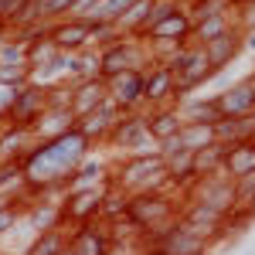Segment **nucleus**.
<instances>
[{
    "instance_id": "f257e3e1",
    "label": "nucleus",
    "mask_w": 255,
    "mask_h": 255,
    "mask_svg": "<svg viewBox=\"0 0 255 255\" xmlns=\"http://www.w3.org/2000/svg\"><path fill=\"white\" fill-rule=\"evenodd\" d=\"M92 143L79 129H68L55 139H38L31 153L20 160V170L34 197H48L51 191H65V184L79 170L82 160H89Z\"/></svg>"
},
{
    "instance_id": "f03ea898",
    "label": "nucleus",
    "mask_w": 255,
    "mask_h": 255,
    "mask_svg": "<svg viewBox=\"0 0 255 255\" xmlns=\"http://www.w3.org/2000/svg\"><path fill=\"white\" fill-rule=\"evenodd\" d=\"M119 191L126 194H143V191H160L167 184V163L160 157V150L150 153H129V157L119 163L116 177H113Z\"/></svg>"
},
{
    "instance_id": "7ed1b4c3",
    "label": "nucleus",
    "mask_w": 255,
    "mask_h": 255,
    "mask_svg": "<svg viewBox=\"0 0 255 255\" xmlns=\"http://www.w3.org/2000/svg\"><path fill=\"white\" fill-rule=\"evenodd\" d=\"M150 65H153V58H150L146 41L126 34L123 41L99 51V79L113 82L116 75H126V72H146Z\"/></svg>"
},
{
    "instance_id": "20e7f679",
    "label": "nucleus",
    "mask_w": 255,
    "mask_h": 255,
    "mask_svg": "<svg viewBox=\"0 0 255 255\" xmlns=\"http://www.w3.org/2000/svg\"><path fill=\"white\" fill-rule=\"evenodd\" d=\"M180 218L177 204L163 191H143V194H129V221L139 228V235H150L163 225H170Z\"/></svg>"
},
{
    "instance_id": "39448f33",
    "label": "nucleus",
    "mask_w": 255,
    "mask_h": 255,
    "mask_svg": "<svg viewBox=\"0 0 255 255\" xmlns=\"http://www.w3.org/2000/svg\"><path fill=\"white\" fill-rule=\"evenodd\" d=\"M44 109H48V89L38 85V82H31V85H20V89L10 92V102H7V109H3L0 123L34 129V123L44 116Z\"/></svg>"
},
{
    "instance_id": "423d86ee",
    "label": "nucleus",
    "mask_w": 255,
    "mask_h": 255,
    "mask_svg": "<svg viewBox=\"0 0 255 255\" xmlns=\"http://www.w3.org/2000/svg\"><path fill=\"white\" fill-rule=\"evenodd\" d=\"M191 201L194 204H204L218 211L221 218H228L238 208V197H235V180H228L225 174H211V177H201L191 184Z\"/></svg>"
},
{
    "instance_id": "0eeeda50",
    "label": "nucleus",
    "mask_w": 255,
    "mask_h": 255,
    "mask_svg": "<svg viewBox=\"0 0 255 255\" xmlns=\"http://www.w3.org/2000/svg\"><path fill=\"white\" fill-rule=\"evenodd\" d=\"M113 191V177L106 180V184H99V187H89V191H72V194L61 197V211H65V225H89L92 218H99L102 211V201L106 194Z\"/></svg>"
},
{
    "instance_id": "6e6552de",
    "label": "nucleus",
    "mask_w": 255,
    "mask_h": 255,
    "mask_svg": "<svg viewBox=\"0 0 255 255\" xmlns=\"http://www.w3.org/2000/svg\"><path fill=\"white\" fill-rule=\"evenodd\" d=\"M177 72L153 61L146 68V79H143V106L146 109H160V106H177Z\"/></svg>"
},
{
    "instance_id": "1a4fd4ad",
    "label": "nucleus",
    "mask_w": 255,
    "mask_h": 255,
    "mask_svg": "<svg viewBox=\"0 0 255 255\" xmlns=\"http://www.w3.org/2000/svg\"><path fill=\"white\" fill-rule=\"evenodd\" d=\"M191 31H194V17L187 14V3H180L170 17H163L157 27H150L143 34V41L146 44H170V48H177V44H191Z\"/></svg>"
},
{
    "instance_id": "9d476101",
    "label": "nucleus",
    "mask_w": 255,
    "mask_h": 255,
    "mask_svg": "<svg viewBox=\"0 0 255 255\" xmlns=\"http://www.w3.org/2000/svg\"><path fill=\"white\" fill-rule=\"evenodd\" d=\"M109 143L116 150H126V153H146V146H153V136L146 129V113H126L116 123Z\"/></svg>"
},
{
    "instance_id": "9b49d317",
    "label": "nucleus",
    "mask_w": 255,
    "mask_h": 255,
    "mask_svg": "<svg viewBox=\"0 0 255 255\" xmlns=\"http://www.w3.org/2000/svg\"><path fill=\"white\" fill-rule=\"evenodd\" d=\"M123 116H126V113L119 109L116 102H113V99H106L96 113H89V116L75 119V129H79V133L89 139L92 146H96V143H109V136H113V129H116V123H119Z\"/></svg>"
},
{
    "instance_id": "f8f14e48",
    "label": "nucleus",
    "mask_w": 255,
    "mask_h": 255,
    "mask_svg": "<svg viewBox=\"0 0 255 255\" xmlns=\"http://www.w3.org/2000/svg\"><path fill=\"white\" fill-rule=\"evenodd\" d=\"M51 41L61 55H79L85 48H92V20L82 17H61L51 24Z\"/></svg>"
},
{
    "instance_id": "ddd939ff",
    "label": "nucleus",
    "mask_w": 255,
    "mask_h": 255,
    "mask_svg": "<svg viewBox=\"0 0 255 255\" xmlns=\"http://www.w3.org/2000/svg\"><path fill=\"white\" fill-rule=\"evenodd\" d=\"M218 106H221V119H242L255 109V79H242L228 85L225 92H215Z\"/></svg>"
},
{
    "instance_id": "4468645a",
    "label": "nucleus",
    "mask_w": 255,
    "mask_h": 255,
    "mask_svg": "<svg viewBox=\"0 0 255 255\" xmlns=\"http://www.w3.org/2000/svg\"><path fill=\"white\" fill-rule=\"evenodd\" d=\"M109 245H113V238L99 221L75 225V232H68V252L72 255H106Z\"/></svg>"
},
{
    "instance_id": "2eb2a0df",
    "label": "nucleus",
    "mask_w": 255,
    "mask_h": 255,
    "mask_svg": "<svg viewBox=\"0 0 255 255\" xmlns=\"http://www.w3.org/2000/svg\"><path fill=\"white\" fill-rule=\"evenodd\" d=\"M143 79H146V72H126V75H116L109 82V99L123 113H139L143 109Z\"/></svg>"
},
{
    "instance_id": "dca6fc26",
    "label": "nucleus",
    "mask_w": 255,
    "mask_h": 255,
    "mask_svg": "<svg viewBox=\"0 0 255 255\" xmlns=\"http://www.w3.org/2000/svg\"><path fill=\"white\" fill-rule=\"evenodd\" d=\"M106 99H109V82H106V79H99V75H96V79L72 82V113H75V119L96 113Z\"/></svg>"
},
{
    "instance_id": "f3484780",
    "label": "nucleus",
    "mask_w": 255,
    "mask_h": 255,
    "mask_svg": "<svg viewBox=\"0 0 255 255\" xmlns=\"http://www.w3.org/2000/svg\"><path fill=\"white\" fill-rule=\"evenodd\" d=\"M31 146H34V129L0 123V160L3 163H20L31 153Z\"/></svg>"
},
{
    "instance_id": "a211bd4d",
    "label": "nucleus",
    "mask_w": 255,
    "mask_h": 255,
    "mask_svg": "<svg viewBox=\"0 0 255 255\" xmlns=\"http://www.w3.org/2000/svg\"><path fill=\"white\" fill-rule=\"evenodd\" d=\"M232 31H242L238 27V10L232 14H218V17H204V20H194V31H191V44H211V41L225 38Z\"/></svg>"
},
{
    "instance_id": "6ab92c4d",
    "label": "nucleus",
    "mask_w": 255,
    "mask_h": 255,
    "mask_svg": "<svg viewBox=\"0 0 255 255\" xmlns=\"http://www.w3.org/2000/svg\"><path fill=\"white\" fill-rule=\"evenodd\" d=\"M221 174L228 177V180L255 174V143L252 139H242V143L225 146V167H221Z\"/></svg>"
},
{
    "instance_id": "aec40b11",
    "label": "nucleus",
    "mask_w": 255,
    "mask_h": 255,
    "mask_svg": "<svg viewBox=\"0 0 255 255\" xmlns=\"http://www.w3.org/2000/svg\"><path fill=\"white\" fill-rule=\"evenodd\" d=\"M146 129L153 143H163L167 136H174L184 129V119L177 113V106H160V109H146Z\"/></svg>"
},
{
    "instance_id": "412c9836",
    "label": "nucleus",
    "mask_w": 255,
    "mask_h": 255,
    "mask_svg": "<svg viewBox=\"0 0 255 255\" xmlns=\"http://www.w3.org/2000/svg\"><path fill=\"white\" fill-rule=\"evenodd\" d=\"M177 113H180L184 123H218L221 119V106H218L215 96H208V99L187 96L177 102Z\"/></svg>"
},
{
    "instance_id": "4be33fe9",
    "label": "nucleus",
    "mask_w": 255,
    "mask_h": 255,
    "mask_svg": "<svg viewBox=\"0 0 255 255\" xmlns=\"http://www.w3.org/2000/svg\"><path fill=\"white\" fill-rule=\"evenodd\" d=\"M68 129H75V113L72 109H44V116L34 123V139H55Z\"/></svg>"
},
{
    "instance_id": "5701e85b",
    "label": "nucleus",
    "mask_w": 255,
    "mask_h": 255,
    "mask_svg": "<svg viewBox=\"0 0 255 255\" xmlns=\"http://www.w3.org/2000/svg\"><path fill=\"white\" fill-rule=\"evenodd\" d=\"M109 180V174H106V163L96 157L82 160L79 170L72 174V180L65 184V194H72V191H89V187H99V184H106Z\"/></svg>"
},
{
    "instance_id": "b1692460",
    "label": "nucleus",
    "mask_w": 255,
    "mask_h": 255,
    "mask_svg": "<svg viewBox=\"0 0 255 255\" xmlns=\"http://www.w3.org/2000/svg\"><path fill=\"white\" fill-rule=\"evenodd\" d=\"M204 51H208V58H211V65H215L218 72H225V68L238 58V51H245V48H242V31H232V34H225V38L204 44Z\"/></svg>"
},
{
    "instance_id": "393cba45",
    "label": "nucleus",
    "mask_w": 255,
    "mask_h": 255,
    "mask_svg": "<svg viewBox=\"0 0 255 255\" xmlns=\"http://www.w3.org/2000/svg\"><path fill=\"white\" fill-rule=\"evenodd\" d=\"M163 163H167V184H174V187H191V184L197 180L194 153H191V150L174 153V157H167Z\"/></svg>"
},
{
    "instance_id": "a878e982",
    "label": "nucleus",
    "mask_w": 255,
    "mask_h": 255,
    "mask_svg": "<svg viewBox=\"0 0 255 255\" xmlns=\"http://www.w3.org/2000/svg\"><path fill=\"white\" fill-rule=\"evenodd\" d=\"M65 249H68V228H51V232H38L31 238L24 255H61Z\"/></svg>"
},
{
    "instance_id": "bb28decb",
    "label": "nucleus",
    "mask_w": 255,
    "mask_h": 255,
    "mask_svg": "<svg viewBox=\"0 0 255 255\" xmlns=\"http://www.w3.org/2000/svg\"><path fill=\"white\" fill-rule=\"evenodd\" d=\"M180 136H184V146H187L191 153H197V150H204V146H211V143H218L215 123H184Z\"/></svg>"
},
{
    "instance_id": "cd10ccee",
    "label": "nucleus",
    "mask_w": 255,
    "mask_h": 255,
    "mask_svg": "<svg viewBox=\"0 0 255 255\" xmlns=\"http://www.w3.org/2000/svg\"><path fill=\"white\" fill-rule=\"evenodd\" d=\"M96 75H99V48H85V51L68 58V82L96 79Z\"/></svg>"
},
{
    "instance_id": "c85d7f7f",
    "label": "nucleus",
    "mask_w": 255,
    "mask_h": 255,
    "mask_svg": "<svg viewBox=\"0 0 255 255\" xmlns=\"http://www.w3.org/2000/svg\"><path fill=\"white\" fill-rule=\"evenodd\" d=\"M225 167V143H211L204 150L194 153V170H197V180L201 177H211V174H221Z\"/></svg>"
},
{
    "instance_id": "c756f323",
    "label": "nucleus",
    "mask_w": 255,
    "mask_h": 255,
    "mask_svg": "<svg viewBox=\"0 0 255 255\" xmlns=\"http://www.w3.org/2000/svg\"><path fill=\"white\" fill-rule=\"evenodd\" d=\"M153 3H157V0H136V3H133V7H129V10L116 20L119 31H123V34L139 38V31L146 27V17H150V10H153Z\"/></svg>"
},
{
    "instance_id": "7c9ffc66",
    "label": "nucleus",
    "mask_w": 255,
    "mask_h": 255,
    "mask_svg": "<svg viewBox=\"0 0 255 255\" xmlns=\"http://www.w3.org/2000/svg\"><path fill=\"white\" fill-rule=\"evenodd\" d=\"M58 55H61V51L55 48L51 34H41V38H34V41H31V48H27V65H31V72H38V68H44V65H51Z\"/></svg>"
},
{
    "instance_id": "2f4dec72",
    "label": "nucleus",
    "mask_w": 255,
    "mask_h": 255,
    "mask_svg": "<svg viewBox=\"0 0 255 255\" xmlns=\"http://www.w3.org/2000/svg\"><path fill=\"white\" fill-rule=\"evenodd\" d=\"M215 133H218V143H225V146H232V143H242V139L252 136V126H249V119H218L215 123Z\"/></svg>"
},
{
    "instance_id": "473e14b6",
    "label": "nucleus",
    "mask_w": 255,
    "mask_h": 255,
    "mask_svg": "<svg viewBox=\"0 0 255 255\" xmlns=\"http://www.w3.org/2000/svg\"><path fill=\"white\" fill-rule=\"evenodd\" d=\"M27 48H31V41L20 31H14V38L0 44V65H27Z\"/></svg>"
},
{
    "instance_id": "72a5a7b5",
    "label": "nucleus",
    "mask_w": 255,
    "mask_h": 255,
    "mask_svg": "<svg viewBox=\"0 0 255 255\" xmlns=\"http://www.w3.org/2000/svg\"><path fill=\"white\" fill-rule=\"evenodd\" d=\"M184 3H187V14L194 20L218 17V14H232V10H235L228 0H184Z\"/></svg>"
},
{
    "instance_id": "f704fd0d",
    "label": "nucleus",
    "mask_w": 255,
    "mask_h": 255,
    "mask_svg": "<svg viewBox=\"0 0 255 255\" xmlns=\"http://www.w3.org/2000/svg\"><path fill=\"white\" fill-rule=\"evenodd\" d=\"M126 34L119 31L116 20H102V24H92V48H109V44H116V41H123Z\"/></svg>"
},
{
    "instance_id": "c9c22d12",
    "label": "nucleus",
    "mask_w": 255,
    "mask_h": 255,
    "mask_svg": "<svg viewBox=\"0 0 255 255\" xmlns=\"http://www.w3.org/2000/svg\"><path fill=\"white\" fill-rule=\"evenodd\" d=\"M136 0H99L96 14H92V24H102V20H119Z\"/></svg>"
},
{
    "instance_id": "e433bc0d",
    "label": "nucleus",
    "mask_w": 255,
    "mask_h": 255,
    "mask_svg": "<svg viewBox=\"0 0 255 255\" xmlns=\"http://www.w3.org/2000/svg\"><path fill=\"white\" fill-rule=\"evenodd\" d=\"M0 85L3 89L31 85V65H0Z\"/></svg>"
},
{
    "instance_id": "4c0bfd02",
    "label": "nucleus",
    "mask_w": 255,
    "mask_h": 255,
    "mask_svg": "<svg viewBox=\"0 0 255 255\" xmlns=\"http://www.w3.org/2000/svg\"><path fill=\"white\" fill-rule=\"evenodd\" d=\"M31 208V201H10V204H0V238L10 235L20 221V211Z\"/></svg>"
},
{
    "instance_id": "58836bf2",
    "label": "nucleus",
    "mask_w": 255,
    "mask_h": 255,
    "mask_svg": "<svg viewBox=\"0 0 255 255\" xmlns=\"http://www.w3.org/2000/svg\"><path fill=\"white\" fill-rule=\"evenodd\" d=\"M41 3V14H44V20H61V17H68L72 10H75V3L79 0H38Z\"/></svg>"
},
{
    "instance_id": "ea45409f",
    "label": "nucleus",
    "mask_w": 255,
    "mask_h": 255,
    "mask_svg": "<svg viewBox=\"0 0 255 255\" xmlns=\"http://www.w3.org/2000/svg\"><path fill=\"white\" fill-rule=\"evenodd\" d=\"M235 197H238V208L255 211V174H245L235 180Z\"/></svg>"
},
{
    "instance_id": "a19ab883",
    "label": "nucleus",
    "mask_w": 255,
    "mask_h": 255,
    "mask_svg": "<svg viewBox=\"0 0 255 255\" xmlns=\"http://www.w3.org/2000/svg\"><path fill=\"white\" fill-rule=\"evenodd\" d=\"M157 150H160V157L167 160V157H174V153H184L187 146H184V136H180V133H174V136H167L163 143H157Z\"/></svg>"
},
{
    "instance_id": "79ce46f5",
    "label": "nucleus",
    "mask_w": 255,
    "mask_h": 255,
    "mask_svg": "<svg viewBox=\"0 0 255 255\" xmlns=\"http://www.w3.org/2000/svg\"><path fill=\"white\" fill-rule=\"evenodd\" d=\"M106 255H136V249H133L129 242H113V245H109V252H106Z\"/></svg>"
},
{
    "instance_id": "37998d69",
    "label": "nucleus",
    "mask_w": 255,
    "mask_h": 255,
    "mask_svg": "<svg viewBox=\"0 0 255 255\" xmlns=\"http://www.w3.org/2000/svg\"><path fill=\"white\" fill-rule=\"evenodd\" d=\"M242 48L255 51V27H252V31H242Z\"/></svg>"
},
{
    "instance_id": "c03bdc74",
    "label": "nucleus",
    "mask_w": 255,
    "mask_h": 255,
    "mask_svg": "<svg viewBox=\"0 0 255 255\" xmlns=\"http://www.w3.org/2000/svg\"><path fill=\"white\" fill-rule=\"evenodd\" d=\"M3 41H7V24L0 20V44H3Z\"/></svg>"
},
{
    "instance_id": "a18cd8bd",
    "label": "nucleus",
    "mask_w": 255,
    "mask_h": 255,
    "mask_svg": "<svg viewBox=\"0 0 255 255\" xmlns=\"http://www.w3.org/2000/svg\"><path fill=\"white\" fill-rule=\"evenodd\" d=\"M146 255H163V252H160L157 245H150V252H146Z\"/></svg>"
},
{
    "instance_id": "49530a36",
    "label": "nucleus",
    "mask_w": 255,
    "mask_h": 255,
    "mask_svg": "<svg viewBox=\"0 0 255 255\" xmlns=\"http://www.w3.org/2000/svg\"><path fill=\"white\" fill-rule=\"evenodd\" d=\"M249 139H252V143H255V129H252V136H249Z\"/></svg>"
},
{
    "instance_id": "de8ad7c7",
    "label": "nucleus",
    "mask_w": 255,
    "mask_h": 255,
    "mask_svg": "<svg viewBox=\"0 0 255 255\" xmlns=\"http://www.w3.org/2000/svg\"><path fill=\"white\" fill-rule=\"evenodd\" d=\"M61 255H72V252H68V249H65V252H61Z\"/></svg>"
},
{
    "instance_id": "09e8293b",
    "label": "nucleus",
    "mask_w": 255,
    "mask_h": 255,
    "mask_svg": "<svg viewBox=\"0 0 255 255\" xmlns=\"http://www.w3.org/2000/svg\"><path fill=\"white\" fill-rule=\"evenodd\" d=\"M0 163H3V160H0Z\"/></svg>"
},
{
    "instance_id": "8fccbe9b",
    "label": "nucleus",
    "mask_w": 255,
    "mask_h": 255,
    "mask_svg": "<svg viewBox=\"0 0 255 255\" xmlns=\"http://www.w3.org/2000/svg\"><path fill=\"white\" fill-rule=\"evenodd\" d=\"M252 79H255V75H252Z\"/></svg>"
},
{
    "instance_id": "3c124183",
    "label": "nucleus",
    "mask_w": 255,
    "mask_h": 255,
    "mask_svg": "<svg viewBox=\"0 0 255 255\" xmlns=\"http://www.w3.org/2000/svg\"><path fill=\"white\" fill-rule=\"evenodd\" d=\"M252 255H255V252H252Z\"/></svg>"
}]
</instances>
